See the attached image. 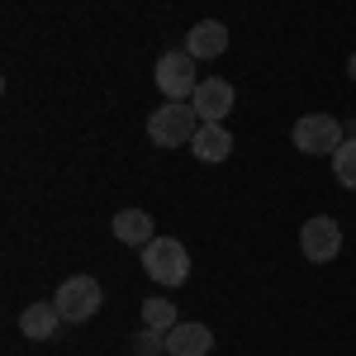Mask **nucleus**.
Returning <instances> with one entry per match:
<instances>
[{"label":"nucleus","instance_id":"17","mask_svg":"<svg viewBox=\"0 0 356 356\" xmlns=\"http://www.w3.org/2000/svg\"><path fill=\"white\" fill-rule=\"evenodd\" d=\"M347 134H352V138H356V124H347Z\"/></svg>","mask_w":356,"mask_h":356},{"label":"nucleus","instance_id":"7","mask_svg":"<svg viewBox=\"0 0 356 356\" xmlns=\"http://www.w3.org/2000/svg\"><path fill=\"white\" fill-rule=\"evenodd\" d=\"M191 105L200 114V124H223L233 114V86L223 81V76H204V81L195 86Z\"/></svg>","mask_w":356,"mask_h":356},{"label":"nucleus","instance_id":"12","mask_svg":"<svg viewBox=\"0 0 356 356\" xmlns=\"http://www.w3.org/2000/svg\"><path fill=\"white\" fill-rule=\"evenodd\" d=\"M57 328H62V314H57V304H29L24 314H19V332H24L29 342H48V337H57Z\"/></svg>","mask_w":356,"mask_h":356},{"label":"nucleus","instance_id":"15","mask_svg":"<svg viewBox=\"0 0 356 356\" xmlns=\"http://www.w3.org/2000/svg\"><path fill=\"white\" fill-rule=\"evenodd\" d=\"M134 352H138V356H157V352H166V332H157V328H147V323H143V328L134 332Z\"/></svg>","mask_w":356,"mask_h":356},{"label":"nucleus","instance_id":"4","mask_svg":"<svg viewBox=\"0 0 356 356\" xmlns=\"http://www.w3.org/2000/svg\"><path fill=\"white\" fill-rule=\"evenodd\" d=\"M290 143L300 147L304 157H332L347 143V129L332 114H304V119H295V129H290Z\"/></svg>","mask_w":356,"mask_h":356},{"label":"nucleus","instance_id":"13","mask_svg":"<svg viewBox=\"0 0 356 356\" xmlns=\"http://www.w3.org/2000/svg\"><path fill=\"white\" fill-rule=\"evenodd\" d=\"M143 323L157 332H171L176 323H181V314H176V304L162 300V295H152V300H143Z\"/></svg>","mask_w":356,"mask_h":356},{"label":"nucleus","instance_id":"5","mask_svg":"<svg viewBox=\"0 0 356 356\" xmlns=\"http://www.w3.org/2000/svg\"><path fill=\"white\" fill-rule=\"evenodd\" d=\"M200 81H204V76L195 72L191 53H162L157 57V90H162L166 100H191Z\"/></svg>","mask_w":356,"mask_h":356},{"label":"nucleus","instance_id":"1","mask_svg":"<svg viewBox=\"0 0 356 356\" xmlns=\"http://www.w3.org/2000/svg\"><path fill=\"white\" fill-rule=\"evenodd\" d=\"M200 134V114H195L191 100H166L162 110L147 114V138L157 143V147H191V138Z\"/></svg>","mask_w":356,"mask_h":356},{"label":"nucleus","instance_id":"9","mask_svg":"<svg viewBox=\"0 0 356 356\" xmlns=\"http://www.w3.org/2000/svg\"><path fill=\"white\" fill-rule=\"evenodd\" d=\"M214 352V332L204 323H176L166 332V356H209Z\"/></svg>","mask_w":356,"mask_h":356},{"label":"nucleus","instance_id":"8","mask_svg":"<svg viewBox=\"0 0 356 356\" xmlns=\"http://www.w3.org/2000/svg\"><path fill=\"white\" fill-rule=\"evenodd\" d=\"M223 48H228V29H223L219 19H200V24L186 33V53H191L195 62H214V57H223Z\"/></svg>","mask_w":356,"mask_h":356},{"label":"nucleus","instance_id":"16","mask_svg":"<svg viewBox=\"0 0 356 356\" xmlns=\"http://www.w3.org/2000/svg\"><path fill=\"white\" fill-rule=\"evenodd\" d=\"M347 76H352V81H356V53L347 57Z\"/></svg>","mask_w":356,"mask_h":356},{"label":"nucleus","instance_id":"11","mask_svg":"<svg viewBox=\"0 0 356 356\" xmlns=\"http://www.w3.org/2000/svg\"><path fill=\"white\" fill-rule=\"evenodd\" d=\"M191 152L200 162H228L233 157V134L223 124H200V134L191 138Z\"/></svg>","mask_w":356,"mask_h":356},{"label":"nucleus","instance_id":"6","mask_svg":"<svg viewBox=\"0 0 356 356\" xmlns=\"http://www.w3.org/2000/svg\"><path fill=\"white\" fill-rule=\"evenodd\" d=\"M300 252L314 261V266L332 261V257L342 252V228H337V219H328V214H314V219L300 228Z\"/></svg>","mask_w":356,"mask_h":356},{"label":"nucleus","instance_id":"3","mask_svg":"<svg viewBox=\"0 0 356 356\" xmlns=\"http://www.w3.org/2000/svg\"><path fill=\"white\" fill-rule=\"evenodd\" d=\"M143 271L157 285H186L191 280V252L181 247V238H152L143 247Z\"/></svg>","mask_w":356,"mask_h":356},{"label":"nucleus","instance_id":"14","mask_svg":"<svg viewBox=\"0 0 356 356\" xmlns=\"http://www.w3.org/2000/svg\"><path fill=\"white\" fill-rule=\"evenodd\" d=\"M332 171H337V181H342L347 191H356V138H347V143L332 152Z\"/></svg>","mask_w":356,"mask_h":356},{"label":"nucleus","instance_id":"10","mask_svg":"<svg viewBox=\"0 0 356 356\" xmlns=\"http://www.w3.org/2000/svg\"><path fill=\"white\" fill-rule=\"evenodd\" d=\"M110 228H114V238H119V243L138 247V252L157 238V228H152V214H147V209H119V214L110 219Z\"/></svg>","mask_w":356,"mask_h":356},{"label":"nucleus","instance_id":"2","mask_svg":"<svg viewBox=\"0 0 356 356\" xmlns=\"http://www.w3.org/2000/svg\"><path fill=\"white\" fill-rule=\"evenodd\" d=\"M57 314H62V323H86V318H95L100 314V304H105V290H100V280L95 275H67L62 285H57Z\"/></svg>","mask_w":356,"mask_h":356}]
</instances>
